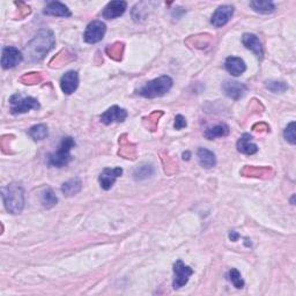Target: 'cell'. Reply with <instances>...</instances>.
<instances>
[{"label": "cell", "mask_w": 296, "mask_h": 296, "mask_svg": "<svg viewBox=\"0 0 296 296\" xmlns=\"http://www.w3.org/2000/svg\"><path fill=\"white\" fill-rule=\"evenodd\" d=\"M74 146H75V141L73 138H71V137L62 138L60 146L58 147L57 152L48 155V163L50 164L51 167H56V168L65 167V165L69 164V162L72 160L71 151Z\"/></svg>", "instance_id": "obj_4"}, {"label": "cell", "mask_w": 296, "mask_h": 296, "mask_svg": "<svg viewBox=\"0 0 296 296\" xmlns=\"http://www.w3.org/2000/svg\"><path fill=\"white\" fill-rule=\"evenodd\" d=\"M225 67L228 71V73H230L232 77H240V75L243 74L246 70L244 60L234 56L227 58L225 61Z\"/></svg>", "instance_id": "obj_16"}, {"label": "cell", "mask_w": 296, "mask_h": 296, "mask_svg": "<svg viewBox=\"0 0 296 296\" xmlns=\"http://www.w3.org/2000/svg\"><path fill=\"white\" fill-rule=\"evenodd\" d=\"M186 119L183 117L182 115H177L176 117H175V124H174V128L175 130H182L184 128H186Z\"/></svg>", "instance_id": "obj_30"}, {"label": "cell", "mask_w": 296, "mask_h": 296, "mask_svg": "<svg viewBox=\"0 0 296 296\" xmlns=\"http://www.w3.org/2000/svg\"><path fill=\"white\" fill-rule=\"evenodd\" d=\"M128 117V111L118 105H113L101 115V122L105 125L123 123Z\"/></svg>", "instance_id": "obj_9"}, {"label": "cell", "mask_w": 296, "mask_h": 296, "mask_svg": "<svg viewBox=\"0 0 296 296\" xmlns=\"http://www.w3.org/2000/svg\"><path fill=\"white\" fill-rule=\"evenodd\" d=\"M24 60L21 51L14 47H5L3 49L2 55V66L3 69L10 70L20 64Z\"/></svg>", "instance_id": "obj_8"}, {"label": "cell", "mask_w": 296, "mask_h": 296, "mask_svg": "<svg viewBox=\"0 0 296 296\" xmlns=\"http://www.w3.org/2000/svg\"><path fill=\"white\" fill-rule=\"evenodd\" d=\"M173 87V79L168 75H162L152 81H148L138 91L139 95L146 98L161 97L167 94Z\"/></svg>", "instance_id": "obj_3"}, {"label": "cell", "mask_w": 296, "mask_h": 296, "mask_svg": "<svg viewBox=\"0 0 296 296\" xmlns=\"http://www.w3.org/2000/svg\"><path fill=\"white\" fill-rule=\"evenodd\" d=\"M250 6L253 8V11L261 13V14H270L276 11V6L272 2H261V0H257V2H251Z\"/></svg>", "instance_id": "obj_22"}, {"label": "cell", "mask_w": 296, "mask_h": 296, "mask_svg": "<svg viewBox=\"0 0 296 296\" xmlns=\"http://www.w3.org/2000/svg\"><path fill=\"white\" fill-rule=\"evenodd\" d=\"M284 137L287 141L291 145H295L296 142V134H295V122H291L288 124V126L286 128L284 132Z\"/></svg>", "instance_id": "obj_27"}, {"label": "cell", "mask_w": 296, "mask_h": 296, "mask_svg": "<svg viewBox=\"0 0 296 296\" xmlns=\"http://www.w3.org/2000/svg\"><path fill=\"white\" fill-rule=\"evenodd\" d=\"M228 279L234 285L237 289H242L244 287V281L242 279L241 273L236 270V268H231V270L228 272Z\"/></svg>", "instance_id": "obj_26"}, {"label": "cell", "mask_w": 296, "mask_h": 296, "mask_svg": "<svg viewBox=\"0 0 296 296\" xmlns=\"http://www.w3.org/2000/svg\"><path fill=\"white\" fill-rule=\"evenodd\" d=\"M55 44L56 41L52 31L49 29H42L27 44L26 55L30 61L38 62L44 59V57L52 50Z\"/></svg>", "instance_id": "obj_1"}, {"label": "cell", "mask_w": 296, "mask_h": 296, "mask_svg": "<svg viewBox=\"0 0 296 296\" xmlns=\"http://www.w3.org/2000/svg\"><path fill=\"white\" fill-rule=\"evenodd\" d=\"M230 130L228 128V125L226 124H218L213 128H209L205 131L204 136L208 140H213L215 138H221V137H227L229 134Z\"/></svg>", "instance_id": "obj_20"}, {"label": "cell", "mask_w": 296, "mask_h": 296, "mask_svg": "<svg viewBox=\"0 0 296 296\" xmlns=\"http://www.w3.org/2000/svg\"><path fill=\"white\" fill-rule=\"evenodd\" d=\"M123 169L119 167L105 168L98 177V182L101 184L103 190H110L114 186L116 179L122 176Z\"/></svg>", "instance_id": "obj_11"}, {"label": "cell", "mask_w": 296, "mask_h": 296, "mask_svg": "<svg viewBox=\"0 0 296 296\" xmlns=\"http://www.w3.org/2000/svg\"><path fill=\"white\" fill-rule=\"evenodd\" d=\"M236 147L240 153L245 155H252L258 152V146L256 145L255 142H252V137H251L249 133H244L243 136L239 139Z\"/></svg>", "instance_id": "obj_17"}, {"label": "cell", "mask_w": 296, "mask_h": 296, "mask_svg": "<svg viewBox=\"0 0 296 296\" xmlns=\"http://www.w3.org/2000/svg\"><path fill=\"white\" fill-rule=\"evenodd\" d=\"M122 49H123V44L118 43L117 48H116V44H115V46L111 47V50H113V52L110 53V57L115 58V56H120V55H122ZM120 57H122V56H120Z\"/></svg>", "instance_id": "obj_32"}, {"label": "cell", "mask_w": 296, "mask_h": 296, "mask_svg": "<svg viewBox=\"0 0 296 296\" xmlns=\"http://www.w3.org/2000/svg\"><path fill=\"white\" fill-rule=\"evenodd\" d=\"M48 126L44 124H38V125H34L28 130V134L30 138H33L35 141H39L43 140L48 137Z\"/></svg>", "instance_id": "obj_24"}, {"label": "cell", "mask_w": 296, "mask_h": 296, "mask_svg": "<svg viewBox=\"0 0 296 296\" xmlns=\"http://www.w3.org/2000/svg\"><path fill=\"white\" fill-rule=\"evenodd\" d=\"M41 201L44 207L51 208L58 203V198L55 195V192H53L51 189H49V187H47V189L42 192Z\"/></svg>", "instance_id": "obj_25"}, {"label": "cell", "mask_w": 296, "mask_h": 296, "mask_svg": "<svg viewBox=\"0 0 296 296\" xmlns=\"http://www.w3.org/2000/svg\"><path fill=\"white\" fill-rule=\"evenodd\" d=\"M79 86V75L75 71H69L60 79V88L66 95L73 94Z\"/></svg>", "instance_id": "obj_13"}, {"label": "cell", "mask_w": 296, "mask_h": 296, "mask_svg": "<svg viewBox=\"0 0 296 296\" xmlns=\"http://www.w3.org/2000/svg\"><path fill=\"white\" fill-rule=\"evenodd\" d=\"M243 172H249V173H243V175H248V176H255V177H259L261 175H264V176H267L268 175V169L265 168H253V167H246L244 168Z\"/></svg>", "instance_id": "obj_28"}, {"label": "cell", "mask_w": 296, "mask_h": 296, "mask_svg": "<svg viewBox=\"0 0 296 296\" xmlns=\"http://www.w3.org/2000/svg\"><path fill=\"white\" fill-rule=\"evenodd\" d=\"M239 237H240V235L237 234L236 231H231L230 234H229V239H230L231 241H234V242H236L237 240H239Z\"/></svg>", "instance_id": "obj_33"}, {"label": "cell", "mask_w": 296, "mask_h": 296, "mask_svg": "<svg viewBox=\"0 0 296 296\" xmlns=\"http://www.w3.org/2000/svg\"><path fill=\"white\" fill-rule=\"evenodd\" d=\"M107 31V27L103 24L102 21H92L91 24L87 26L86 31H84L83 38L84 42H87L89 44H95L102 41L103 37H104Z\"/></svg>", "instance_id": "obj_7"}, {"label": "cell", "mask_w": 296, "mask_h": 296, "mask_svg": "<svg viewBox=\"0 0 296 296\" xmlns=\"http://www.w3.org/2000/svg\"><path fill=\"white\" fill-rule=\"evenodd\" d=\"M221 88L226 96L236 101L240 100L241 97H243L246 92V87L243 83L239 81H232V80H226V81L222 83Z\"/></svg>", "instance_id": "obj_12"}, {"label": "cell", "mask_w": 296, "mask_h": 296, "mask_svg": "<svg viewBox=\"0 0 296 296\" xmlns=\"http://www.w3.org/2000/svg\"><path fill=\"white\" fill-rule=\"evenodd\" d=\"M11 114L12 115H21L26 114L30 110H37L41 108L38 101L34 97H24L20 94H14L10 97Z\"/></svg>", "instance_id": "obj_5"}, {"label": "cell", "mask_w": 296, "mask_h": 296, "mask_svg": "<svg viewBox=\"0 0 296 296\" xmlns=\"http://www.w3.org/2000/svg\"><path fill=\"white\" fill-rule=\"evenodd\" d=\"M189 156H190V153H189V152H186V153L183 154V159H184V160H189V159H190Z\"/></svg>", "instance_id": "obj_34"}, {"label": "cell", "mask_w": 296, "mask_h": 296, "mask_svg": "<svg viewBox=\"0 0 296 296\" xmlns=\"http://www.w3.org/2000/svg\"><path fill=\"white\" fill-rule=\"evenodd\" d=\"M266 87L273 93H284L285 91H287V88H288L285 82L279 81H268L266 82Z\"/></svg>", "instance_id": "obj_29"}, {"label": "cell", "mask_w": 296, "mask_h": 296, "mask_svg": "<svg viewBox=\"0 0 296 296\" xmlns=\"http://www.w3.org/2000/svg\"><path fill=\"white\" fill-rule=\"evenodd\" d=\"M232 14H234V7L229 5L220 6L217 11L213 13L212 19H210V24H212L215 28H221V27L226 26L229 20L231 19Z\"/></svg>", "instance_id": "obj_10"}, {"label": "cell", "mask_w": 296, "mask_h": 296, "mask_svg": "<svg viewBox=\"0 0 296 296\" xmlns=\"http://www.w3.org/2000/svg\"><path fill=\"white\" fill-rule=\"evenodd\" d=\"M43 13L46 15H51V16H61V17L71 16V12L69 10V7L59 2L49 3L47 7L44 8Z\"/></svg>", "instance_id": "obj_18"}, {"label": "cell", "mask_w": 296, "mask_h": 296, "mask_svg": "<svg viewBox=\"0 0 296 296\" xmlns=\"http://www.w3.org/2000/svg\"><path fill=\"white\" fill-rule=\"evenodd\" d=\"M38 77H39L38 73H29V74H26L25 77L22 78L21 80L27 79L26 84H33L34 82H37V81H38V80H39Z\"/></svg>", "instance_id": "obj_31"}, {"label": "cell", "mask_w": 296, "mask_h": 296, "mask_svg": "<svg viewBox=\"0 0 296 296\" xmlns=\"http://www.w3.org/2000/svg\"><path fill=\"white\" fill-rule=\"evenodd\" d=\"M197 156H198L199 163L201 167H204L206 169H210L215 167L217 164V158H215V154L212 151L207 150V148H199L198 152H197Z\"/></svg>", "instance_id": "obj_19"}, {"label": "cell", "mask_w": 296, "mask_h": 296, "mask_svg": "<svg viewBox=\"0 0 296 296\" xmlns=\"http://www.w3.org/2000/svg\"><path fill=\"white\" fill-rule=\"evenodd\" d=\"M194 274V270L190 266H186L181 259L174 264V289H179L189 282L190 277Z\"/></svg>", "instance_id": "obj_6"}, {"label": "cell", "mask_w": 296, "mask_h": 296, "mask_svg": "<svg viewBox=\"0 0 296 296\" xmlns=\"http://www.w3.org/2000/svg\"><path fill=\"white\" fill-rule=\"evenodd\" d=\"M126 7L128 4L125 2H120V0H118V2H111L104 7L102 15L104 19L114 20L116 17L122 16L125 11H126Z\"/></svg>", "instance_id": "obj_14"}, {"label": "cell", "mask_w": 296, "mask_h": 296, "mask_svg": "<svg viewBox=\"0 0 296 296\" xmlns=\"http://www.w3.org/2000/svg\"><path fill=\"white\" fill-rule=\"evenodd\" d=\"M242 43L244 44V47L246 49H249L250 51H252L256 56H257L258 59H263L264 57V49L259 38L255 34L246 33L242 37Z\"/></svg>", "instance_id": "obj_15"}, {"label": "cell", "mask_w": 296, "mask_h": 296, "mask_svg": "<svg viewBox=\"0 0 296 296\" xmlns=\"http://www.w3.org/2000/svg\"><path fill=\"white\" fill-rule=\"evenodd\" d=\"M81 181L79 178H72L70 181L65 182L61 185V192L66 197H72L79 194L80 190H81Z\"/></svg>", "instance_id": "obj_21"}, {"label": "cell", "mask_w": 296, "mask_h": 296, "mask_svg": "<svg viewBox=\"0 0 296 296\" xmlns=\"http://www.w3.org/2000/svg\"><path fill=\"white\" fill-rule=\"evenodd\" d=\"M5 207L12 214H19L25 207V192L20 184L11 183L2 189Z\"/></svg>", "instance_id": "obj_2"}, {"label": "cell", "mask_w": 296, "mask_h": 296, "mask_svg": "<svg viewBox=\"0 0 296 296\" xmlns=\"http://www.w3.org/2000/svg\"><path fill=\"white\" fill-rule=\"evenodd\" d=\"M153 174H154L153 165L148 164V163H142L141 165L137 167L136 170H134L133 176L136 181H143V179L151 177Z\"/></svg>", "instance_id": "obj_23"}]
</instances>
